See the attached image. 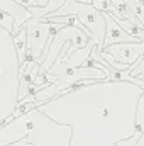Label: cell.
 Returning <instances> with one entry per match:
<instances>
[{"label": "cell", "mask_w": 144, "mask_h": 146, "mask_svg": "<svg viewBox=\"0 0 144 146\" xmlns=\"http://www.w3.org/2000/svg\"><path fill=\"white\" fill-rule=\"evenodd\" d=\"M143 94L139 85L129 82H88L37 109L71 127L70 146H115L134 134Z\"/></svg>", "instance_id": "cell-1"}, {"label": "cell", "mask_w": 144, "mask_h": 146, "mask_svg": "<svg viewBox=\"0 0 144 146\" xmlns=\"http://www.w3.org/2000/svg\"><path fill=\"white\" fill-rule=\"evenodd\" d=\"M20 65L12 34L0 27V124L12 121L19 106Z\"/></svg>", "instance_id": "cell-2"}, {"label": "cell", "mask_w": 144, "mask_h": 146, "mask_svg": "<svg viewBox=\"0 0 144 146\" xmlns=\"http://www.w3.org/2000/svg\"><path fill=\"white\" fill-rule=\"evenodd\" d=\"M66 15H75L90 33V39L97 42L98 51L104 49V41H105V19L104 14H100L93 5H83L78 3L76 0H66V3L53 12L51 15L46 17H66Z\"/></svg>", "instance_id": "cell-3"}, {"label": "cell", "mask_w": 144, "mask_h": 146, "mask_svg": "<svg viewBox=\"0 0 144 146\" xmlns=\"http://www.w3.org/2000/svg\"><path fill=\"white\" fill-rule=\"evenodd\" d=\"M105 53L112 54L115 61L131 66L134 61H141L137 68L129 72L131 78L144 76V42H126V44H114L104 49ZM131 70V68H129Z\"/></svg>", "instance_id": "cell-4"}, {"label": "cell", "mask_w": 144, "mask_h": 146, "mask_svg": "<svg viewBox=\"0 0 144 146\" xmlns=\"http://www.w3.org/2000/svg\"><path fill=\"white\" fill-rule=\"evenodd\" d=\"M27 31V46H29V58L32 61H36L41 65V58L46 51V46L49 42L51 36V27L53 22H44V21H37L31 19L26 26Z\"/></svg>", "instance_id": "cell-5"}, {"label": "cell", "mask_w": 144, "mask_h": 146, "mask_svg": "<svg viewBox=\"0 0 144 146\" xmlns=\"http://www.w3.org/2000/svg\"><path fill=\"white\" fill-rule=\"evenodd\" d=\"M104 19H105V41H104V49L114 44H126V42H139L136 37L127 34L117 22L115 19L108 14L104 12ZM102 49V51H104Z\"/></svg>", "instance_id": "cell-6"}, {"label": "cell", "mask_w": 144, "mask_h": 146, "mask_svg": "<svg viewBox=\"0 0 144 146\" xmlns=\"http://www.w3.org/2000/svg\"><path fill=\"white\" fill-rule=\"evenodd\" d=\"M0 10L14 19V34L19 33L32 19V14L26 7H20L15 0H0Z\"/></svg>", "instance_id": "cell-7"}, {"label": "cell", "mask_w": 144, "mask_h": 146, "mask_svg": "<svg viewBox=\"0 0 144 146\" xmlns=\"http://www.w3.org/2000/svg\"><path fill=\"white\" fill-rule=\"evenodd\" d=\"M14 46H15V51H17V58H19V65L20 68H24L27 65V61L31 60L29 58V46H27V31L26 27H22L19 33H15L14 36Z\"/></svg>", "instance_id": "cell-8"}, {"label": "cell", "mask_w": 144, "mask_h": 146, "mask_svg": "<svg viewBox=\"0 0 144 146\" xmlns=\"http://www.w3.org/2000/svg\"><path fill=\"white\" fill-rule=\"evenodd\" d=\"M122 2L144 26V0H122Z\"/></svg>", "instance_id": "cell-9"}, {"label": "cell", "mask_w": 144, "mask_h": 146, "mask_svg": "<svg viewBox=\"0 0 144 146\" xmlns=\"http://www.w3.org/2000/svg\"><path fill=\"white\" fill-rule=\"evenodd\" d=\"M107 3H108V0H93V2H92V5H93L100 14H104V12L107 10Z\"/></svg>", "instance_id": "cell-10"}, {"label": "cell", "mask_w": 144, "mask_h": 146, "mask_svg": "<svg viewBox=\"0 0 144 146\" xmlns=\"http://www.w3.org/2000/svg\"><path fill=\"white\" fill-rule=\"evenodd\" d=\"M20 7H26V9H29V7H34L37 5V0H15Z\"/></svg>", "instance_id": "cell-11"}, {"label": "cell", "mask_w": 144, "mask_h": 146, "mask_svg": "<svg viewBox=\"0 0 144 146\" xmlns=\"http://www.w3.org/2000/svg\"><path fill=\"white\" fill-rule=\"evenodd\" d=\"M9 146H32L31 143H27V139H22L19 143H14V145H9Z\"/></svg>", "instance_id": "cell-12"}, {"label": "cell", "mask_w": 144, "mask_h": 146, "mask_svg": "<svg viewBox=\"0 0 144 146\" xmlns=\"http://www.w3.org/2000/svg\"><path fill=\"white\" fill-rule=\"evenodd\" d=\"M48 2H49V0H37V7H41V9H44V7L48 5Z\"/></svg>", "instance_id": "cell-13"}, {"label": "cell", "mask_w": 144, "mask_h": 146, "mask_svg": "<svg viewBox=\"0 0 144 146\" xmlns=\"http://www.w3.org/2000/svg\"><path fill=\"white\" fill-rule=\"evenodd\" d=\"M78 3H83V5H92V2L93 0H76Z\"/></svg>", "instance_id": "cell-14"}]
</instances>
